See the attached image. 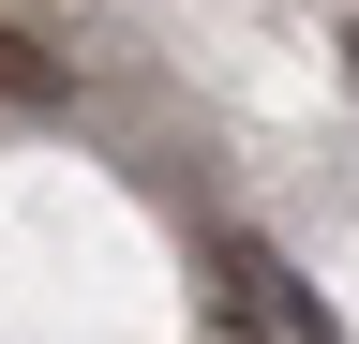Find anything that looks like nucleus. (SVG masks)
<instances>
[{"label": "nucleus", "mask_w": 359, "mask_h": 344, "mask_svg": "<svg viewBox=\"0 0 359 344\" xmlns=\"http://www.w3.org/2000/svg\"><path fill=\"white\" fill-rule=\"evenodd\" d=\"M224 284H240V299H255V315L285 329V344H344V315H330V299H314V284H299L269 240H224Z\"/></svg>", "instance_id": "obj_1"}, {"label": "nucleus", "mask_w": 359, "mask_h": 344, "mask_svg": "<svg viewBox=\"0 0 359 344\" xmlns=\"http://www.w3.org/2000/svg\"><path fill=\"white\" fill-rule=\"evenodd\" d=\"M60 90H75V60L45 46V30H15V15H0V105H60Z\"/></svg>", "instance_id": "obj_2"}, {"label": "nucleus", "mask_w": 359, "mask_h": 344, "mask_svg": "<svg viewBox=\"0 0 359 344\" xmlns=\"http://www.w3.org/2000/svg\"><path fill=\"white\" fill-rule=\"evenodd\" d=\"M344 60H359V30H344Z\"/></svg>", "instance_id": "obj_3"}]
</instances>
